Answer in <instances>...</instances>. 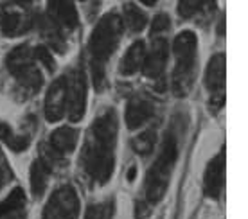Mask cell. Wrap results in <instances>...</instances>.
Here are the masks:
<instances>
[{
	"label": "cell",
	"instance_id": "6da1fadb",
	"mask_svg": "<svg viewBox=\"0 0 248 219\" xmlns=\"http://www.w3.org/2000/svg\"><path fill=\"white\" fill-rule=\"evenodd\" d=\"M115 144H117V113L106 108L93 120L81 149V167L97 185L110 182L115 167Z\"/></svg>",
	"mask_w": 248,
	"mask_h": 219
},
{
	"label": "cell",
	"instance_id": "7a4b0ae2",
	"mask_svg": "<svg viewBox=\"0 0 248 219\" xmlns=\"http://www.w3.org/2000/svg\"><path fill=\"white\" fill-rule=\"evenodd\" d=\"M123 34V22L115 11L106 13L105 16L93 27L90 40H88V58H90V70L92 79L97 90L105 88L106 63L115 52Z\"/></svg>",
	"mask_w": 248,
	"mask_h": 219
},
{
	"label": "cell",
	"instance_id": "3957f363",
	"mask_svg": "<svg viewBox=\"0 0 248 219\" xmlns=\"http://www.w3.org/2000/svg\"><path fill=\"white\" fill-rule=\"evenodd\" d=\"M176 160H178V138L173 131H168L155 162L151 163L148 176H146V203L148 205H156L164 198L169 182H171Z\"/></svg>",
	"mask_w": 248,
	"mask_h": 219
},
{
	"label": "cell",
	"instance_id": "277c9868",
	"mask_svg": "<svg viewBox=\"0 0 248 219\" xmlns=\"http://www.w3.org/2000/svg\"><path fill=\"white\" fill-rule=\"evenodd\" d=\"M174 70H173V92L178 97L189 94L194 79L196 54H198V38L192 31H184L174 38L173 44Z\"/></svg>",
	"mask_w": 248,
	"mask_h": 219
},
{
	"label": "cell",
	"instance_id": "5b68a950",
	"mask_svg": "<svg viewBox=\"0 0 248 219\" xmlns=\"http://www.w3.org/2000/svg\"><path fill=\"white\" fill-rule=\"evenodd\" d=\"M6 67L9 74L16 79L18 88L25 97L34 95L44 85V75L36 67V59L32 56V49L27 45H20L7 54Z\"/></svg>",
	"mask_w": 248,
	"mask_h": 219
},
{
	"label": "cell",
	"instance_id": "8992f818",
	"mask_svg": "<svg viewBox=\"0 0 248 219\" xmlns=\"http://www.w3.org/2000/svg\"><path fill=\"white\" fill-rule=\"evenodd\" d=\"M79 198L72 185H63L52 192L44 208V219H78Z\"/></svg>",
	"mask_w": 248,
	"mask_h": 219
},
{
	"label": "cell",
	"instance_id": "52a82bcc",
	"mask_svg": "<svg viewBox=\"0 0 248 219\" xmlns=\"http://www.w3.org/2000/svg\"><path fill=\"white\" fill-rule=\"evenodd\" d=\"M67 77V110L68 120L79 122L87 110V77L81 69L70 70Z\"/></svg>",
	"mask_w": 248,
	"mask_h": 219
},
{
	"label": "cell",
	"instance_id": "ba28073f",
	"mask_svg": "<svg viewBox=\"0 0 248 219\" xmlns=\"http://www.w3.org/2000/svg\"><path fill=\"white\" fill-rule=\"evenodd\" d=\"M47 20L62 31H74L79 24L74 0H49L47 2Z\"/></svg>",
	"mask_w": 248,
	"mask_h": 219
},
{
	"label": "cell",
	"instance_id": "9c48e42d",
	"mask_svg": "<svg viewBox=\"0 0 248 219\" xmlns=\"http://www.w3.org/2000/svg\"><path fill=\"white\" fill-rule=\"evenodd\" d=\"M67 110V77L62 75L50 85L45 97V117L49 122H58L65 117Z\"/></svg>",
	"mask_w": 248,
	"mask_h": 219
},
{
	"label": "cell",
	"instance_id": "30bf717a",
	"mask_svg": "<svg viewBox=\"0 0 248 219\" xmlns=\"http://www.w3.org/2000/svg\"><path fill=\"white\" fill-rule=\"evenodd\" d=\"M225 183V151H219L211 162L207 163L203 175V190L207 198L219 200Z\"/></svg>",
	"mask_w": 248,
	"mask_h": 219
},
{
	"label": "cell",
	"instance_id": "8fae6325",
	"mask_svg": "<svg viewBox=\"0 0 248 219\" xmlns=\"http://www.w3.org/2000/svg\"><path fill=\"white\" fill-rule=\"evenodd\" d=\"M169 58V45L164 38H156L149 52L144 56L142 61V69L144 74L151 77V79H158L160 81L162 75H164V70H166V63H168Z\"/></svg>",
	"mask_w": 248,
	"mask_h": 219
},
{
	"label": "cell",
	"instance_id": "7c38bea8",
	"mask_svg": "<svg viewBox=\"0 0 248 219\" xmlns=\"http://www.w3.org/2000/svg\"><path fill=\"white\" fill-rule=\"evenodd\" d=\"M225 77H227V59L225 54H214L209 59L205 70V87L211 92V97H225Z\"/></svg>",
	"mask_w": 248,
	"mask_h": 219
},
{
	"label": "cell",
	"instance_id": "4fadbf2b",
	"mask_svg": "<svg viewBox=\"0 0 248 219\" xmlns=\"http://www.w3.org/2000/svg\"><path fill=\"white\" fill-rule=\"evenodd\" d=\"M155 115V106L148 97L142 95H135L128 101L126 104V126L130 130H137L148 122L151 117Z\"/></svg>",
	"mask_w": 248,
	"mask_h": 219
},
{
	"label": "cell",
	"instance_id": "5bb4252c",
	"mask_svg": "<svg viewBox=\"0 0 248 219\" xmlns=\"http://www.w3.org/2000/svg\"><path fill=\"white\" fill-rule=\"evenodd\" d=\"M78 138H79V133L74 128H70V126L58 128L49 135V149L52 153H56L58 157L68 155V153L74 151Z\"/></svg>",
	"mask_w": 248,
	"mask_h": 219
},
{
	"label": "cell",
	"instance_id": "9a60e30c",
	"mask_svg": "<svg viewBox=\"0 0 248 219\" xmlns=\"http://www.w3.org/2000/svg\"><path fill=\"white\" fill-rule=\"evenodd\" d=\"M31 18L16 11H0V31L4 36L16 38L31 29Z\"/></svg>",
	"mask_w": 248,
	"mask_h": 219
},
{
	"label": "cell",
	"instance_id": "2e32d148",
	"mask_svg": "<svg viewBox=\"0 0 248 219\" xmlns=\"http://www.w3.org/2000/svg\"><path fill=\"white\" fill-rule=\"evenodd\" d=\"M0 219H25V194L20 187L0 201Z\"/></svg>",
	"mask_w": 248,
	"mask_h": 219
},
{
	"label": "cell",
	"instance_id": "e0dca14e",
	"mask_svg": "<svg viewBox=\"0 0 248 219\" xmlns=\"http://www.w3.org/2000/svg\"><path fill=\"white\" fill-rule=\"evenodd\" d=\"M50 173H52V167H50L47 157H40L32 162V165H31V190L36 198H40V196L45 192L47 183H49V178H50Z\"/></svg>",
	"mask_w": 248,
	"mask_h": 219
},
{
	"label": "cell",
	"instance_id": "ac0fdd59",
	"mask_svg": "<svg viewBox=\"0 0 248 219\" xmlns=\"http://www.w3.org/2000/svg\"><path fill=\"white\" fill-rule=\"evenodd\" d=\"M144 56H146V45H144V42L139 40L126 50V54L123 56V59L119 63V74L133 75L135 72H139V69L142 67Z\"/></svg>",
	"mask_w": 248,
	"mask_h": 219
},
{
	"label": "cell",
	"instance_id": "d6986e66",
	"mask_svg": "<svg viewBox=\"0 0 248 219\" xmlns=\"http://www.w3.org/2000/svg\"><path fill=\"white\" fill-rule=\"evenodd\" d=\"M0 140L15 153H22L29 147V135H16L4 122H0Z\"/></svg>",
	"mask_w": 248,
	"mask_h": 219
},
{
	"label": "cell",
	"instance_id": "ffe728a7",
	"mask_svg": "<svg viewBox=\"0 0 248 219\" xmlns=\"http://www.w3.org/2000/svg\"><path fill=\"white\" fill-rule=\"evenodd\" d=\"M124 22H126V27L130 29V32H140L148 24V16L135 4H126L124 6Z\"/></svg>",
	"mask_w": 248,
	"mask_h": 219
},
{
	"label": "cell",
	"instance_id": "44dd1931",
	"mask_svg": "<svg viewBox=\"0 0 248 219\" xmlns=\"http://www.w3.org/2000/svg\"><path fill=\"white\" fill-rule=\"evenodd\" d=\"M155 140H156L155 130H146V131H142L140 135H137V137L131 140V146H133L135 153L142 155V157H148V155H151L153 149H155Z\"/></svg>",
	"mask_w": 248,
	"mask_h": 219
},
{
	"label": "cell",
	"instance_id": "7402d4cb",
	"mask_svg": "<svg viewBox=\"0 0 248 219\" xmlns=\"http://www.w3.org/2000/svg\"><path fill=\"white\" fill-rule=\"evenodd\" d=\"M115 205L113 201H103V203H93L87 208L85 219H112Z\"/></svg>",
	"mask_w": 248,
	"mask_h": 219
},
{
	"label": "cell",
	"instance_id": "603a6c76",
	"mask_svg": "<svg viewBox=\"0 0 248 219\" xmlns=\"http://www.w3.org/2000/svg\"><path fill=\"white\" fill-rule=\"evenodd\" d=\"M32 56H34L36 61L42 63L45 69L50 70V72L56 69V61H54V58H52V54L49 52V49L44 47V45H40V47H36V49H32Z\"/></svg>",
	"mask_w": 248,
	"mask_h": 219
},
{
	"label": "cell",
	"instance_id": "cb8c5ba5",
	"mask_svg": "<svg viewBox=\"0 0 248 219\" xmlns=\"http://www.w3.org/2000/svg\"><path fill=\"white\" fill-rule=\"evenodd\" d=\"M203 6V0H180L178 2V15L182 18H191L192 15L202 9Z\"/></svg>",
	"mask_w": 248,
	"mask_h": 219
},
{
	"label": "cell",
	"instance_id": "d4e9b609",
	"mask_svg": "<svg viewBox=\"0 0 248 219\" xmlns=\"http://www.w3.org/2000/svg\"><path fill=\"white\" fill-rule=\"evenodd\" d=\"M169 27H171V20L166 13H158L153 20V24H151V34H160V32L168 31Z\"/></svg>",
	"mask_w": 248,
	"mask_h": 219
},
{
	"label": "cell",
	"instance_id": "484cf974",
	"mask_svg": "<svg viewBox=\"0 0 248 219\" xmlns=\"http://www.w3.org/2000/svg\"><path fill=\"white\" fill-rule=\"evenodd\" d=\"M11 178H13V173H11V169H9V165H7V160L4 158V155L0 153V189L4 187Z\"/></svg>",
	"mask_w": 248,
	"mask_h": 219
},
{
	"label": "cell",
	"instance_id": "4316f807",
	"mask_svg": "<svg viewBox=\"0 0 248 219\" xmlns=\"http://www.w3.org/2000/svg\"><path fill=\"white\" fill-rule=\"evenodd\" d=\"M9 2H13V4H18V6H29V4H32L34 0H9Z\"/></svg>",
	"mask_w": 248,
	"mask_h": 219
},
{
	"label": "cell",
	"instance_id": "83f0119b",
	"mask_svg": "<svg viewBox=\"0 0 248 219\" xmlns=\"http://www.w3.org/2000/svg\"><path fill=\"white\" fill-rule=\"evenodd\" d=\"M135 173H137V169H135V167H131V169H130V175H128V180H130V182L133 180V178H135Z\"/></svg>",
	"mask_w": 248,
	"mask_h": 219
},
{
	"label": "cell",
	"instance_id": "f1b7e54d",
	"mask_svg": "<svg viewBox=\"0 0 248 219\" xmlns=\"http://www.w3.org/2000/svg\"><path fill=\"white\" fill-rule=\"evenodd\" d=\"M142 4H146V6H155L156 4V0H140Z\"/></svg>",
	"mask_w": 248,
	"mask_h": 219
}]
</instances>
